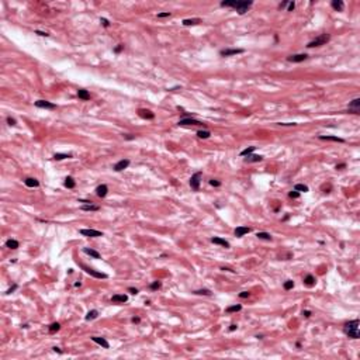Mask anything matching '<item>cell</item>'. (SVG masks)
Here are the masks:
<instances>
[{
	"mask_svg": "<svg viewBox=\"0 0 360 360\" xmlns=\"http://www.w3.org/2000/svg\"><path fill=\"white\" fill-rule=\"evenodd\" d=\"M359 319H353L349 321L343 325V332L352 339H359L360 338V332H359Z\"/></svg>",
	"mask_w": 360,
	"mask_h": 360,
	"instance_id": "obj_1",
	"label": "cell"
},
{
	"mask_svg": "<svg viewBox=\"0 0 360 360\" xmlns=\"http://www.w3.org/2000/svg\"><path fill=\"white\" fill-rule=\"evenodd\" d=\"M331 40V35L329 34H322L319 37H316L315 40H312L311 42H308V48H314V46H321V45H325Z\"/></svg>",
	"mask_w": 360,
	"mask_h": 360,
	"instance_id": "obj_2",
	"label": "cell"
},
{
	"mask_svg": "<svg viewBox=\"0 0 360 360\" xmlns=\"http://www.w3.org/2000/svg\"><path fill=\"white\" fill-rule=\"evenodd\" d=\"M252 6V1L251 0H243V1H235V6H234V9L238 11V14H245L248 9Z\"/></svg>",
	"mask_w": 360,
	"mask_h": 360,
	"instance_id": "obj_3",
	"label": "cell"
},
{
	"mask_svg": "<svg viewBox=\"0 0 360 360\" xmlns=\"http://www.w3.org/2000/svg\"><path fill=\"white\" fill-rule=\"evenodd\" d=\"M82 269L87 273V274L96 277V279H107V274H106V273L97 272V270H94V269H92V267H87V266H85V264H82Z\"/></svg>",
	"mask_w": 360,
	"mask_h": 360,
	"instance_id": "obj_4",
	"label": "cell"
},
{
	"mask_svg": "<svg viewBox=\"0 0 360 360\" xmlns=\"http://www.w3.org/2000/svg\"><path fill=\"white\" fill-rule=\"evenodd\" d=\"M201 172H197L194 175L191 176V179H190V186H191V189L193 190H198L200 189V182H201Z\"/></svg>",
	"mask_w": 360,
	"mask_h": 360,
	"instance_id": "obj_5",
	"label": "cell"
},
{
	"mask_svg": "<svg viewBox=\"0 0 360 360\" xmlns=\"http://www.w3.org/2000/svg\"><path fill=\"white\" fill-rule=\"evenodd\" d=\"M80 234L83 236H90V238H97V236H103V232L97 231V229H80Z\"/></svg>",
	"mask_w": 360,
	"mask_h": 360,
	"instance_id": "obj_6",
	"label": "cell"
},
{
	"mask_svg": "<svg viewBox=\"0 0 360 360\" xmlns=\"http://www.w3.org/2000/svg\"><path fill=\"white\" fill-rule=\"evenodd\" d=\"M35 107H38V109H46V110L56 109V106H55L54 103L46 101V100H37V101H35Z\"/></svg>",
	"mask_w": 360,
	"mask_h": 360,
	"instance_id": "obj_7",
	"label": "cell"
},
{
	"mask_svg": "<svg viewBox=\"0 0 360 360\" xmlns=\"http://www.w3.org/2000/svg\"><path fill=\"white\" fill-rule=\"evenodd\" d=\"M245 49H240V48H229V49H222L219 54L221 56H231V55H238V54H243Z\"/></svg>",
	"mask_w": 360,
	"mask_h": 360,
	"instance_id": "obj_8",
	"label": "cell"
},
{
	"mask_svg": "<svg viewBox=\"0 0 360 360\" xmlns=\"http://www.w3.org/2000/svg\"><path fill=\"white\" fill-rule=\"evenodd\" d=\"M138 115L143 118V120H153L155 118V114H153L151 110H146V109H139L138 110Z\"/></svg>",
	"mask_w": 360,
	"mask_h": 360,
	"instance_id": "obj_9",
	"label": "cell"
},
{
	"mask_svg": "<svg viewBox=\"0 0 360 360\" xmlns=\"http://www.w3.org/2000/svg\"><path fill=\"white\" fill-rule=\"evenodd\" d=\"M128 166H130V159H121L120 162H117V163L114 165V170L115 172H121V170L127 169Z\"/></svg>",
	"mask_w": 360,
	"mask_h": 360,
	"instance_id": "obj_10",
	"label": "cell"
},
{
	"mask_svg": "<svg viewBox=\"0 0 360 360\" xmlns=\"http://www.w3.org/2000/svg\"><path fill=\"white\" fill-rule=\"evenodd\" d=\"M349 113H353V114L360 113V98H355L349 104Z\"/></svg>",
	"mask_w": 360,
	"mask_h": 360,
	"instance_id": "obj_11",
	"label": "cell"
},
{
	"mask_svg": "<svg viewBox=\"0 0 360 360\" xmlns=\"http://www.w3.org/2000/svg\"><path fill=\"white\" fill-rule=\"evenodd\" d=\"M307 58H308V55L307 54H297V55H290L288 58H287V61L288 62H303V61H305Z\"/></svg>",
	"mask_w": 360,
	"mask_h": 360,
	"instance_id": "obj_12",
	"label": "cell"
},
{
	"mask_svg": "<svg viewBox=\"0 0 360 360\" xmlns=\"http://www.w3.org/2000/svg\"><path fill=\"white\" fill-rule=\"evenodd\" d=\"M203 122L198 120H194V118H182L179 121V125H201Z\"/></svg>",
	"mask_w": 360,
	"mask_h": 360,
	"instance_id": "obj_13",
	"label": "cell"
},
{
	"mask_svg": "<svg viewBox=\"0 0 360 360\" xmlns=\"http://www.w3.org/2000/svg\"><path fill=\"white\" fill-rule=\"evenodd\" d=\"M111 301L115 303V304H124V303L128 301V297L125 294H115V295L111 297Z\"/></svg>",
	"mask_w": 360,
	"mask_h": 360,
	"instance_id": "obj_14",
	"label": "cell"
},
{
	"mask_svg": "<svg viewBox=\"0 0 360 360\" xmlns=\"http://www.w3.org/2000/svg\"><path fill=\"white\" fill-rule=\"evenodd\" d=\"M321 141H333V142H340V143H343L345 139H342V138H339V137H335V135H319L318 137Z\"/></svg>",
	"mask_w": 360,
	"mask_h": 360,
	"instance_id": "obj_15",
	"label": "cell"
},
{
	"mask_svg": "<svg viewBox=\"0 0 360 360\" xmlns=\"http://www.w3.org/2000/svg\"><path fill=\"white\" fill-rule=\"evenodd\" d=\"M107 193H109V187L106 184H100L97 189H96V194H97L98 197H101V198L107 196Z\"/></svg>",
	"mask_w": 360,
	"mask_h": 360,
	"instance_id": "obj_16",
	"label": "cell"
},
{
	"mask_svg": "<svg viewBox=\"0 0 360 360\" xmlns=\"http://www.w3.org/2000/svg\"><path fill=\"white\" fill-rule=\"evenodd\" d=\"M92 340H93V342H96V343H98L100 346H103L104 349H109V348H110L109 342H107L104 338H100V336H92Z\"/></svg>",
	"mask_w": 360,
	"mask_h": 360,
	"instance_id": "obj_17",
	"label": "cell"
},
{
	"mask_svg": "<svg viewBox=\"0 0 360 360\" xmlns=\"http://www.w3.org/2000/svg\"><path fill=\"white\" fill-rule=\"evenodd\" d=\"M251 232V228H248V227H238V228L235 229V236H243V235H246V234H249Z\"/></svg>",
	"mask_w": 360,
	"mask_h": 360,
	"instance_id": "obj_18",
	"label": "cell"
},
{
	"mask_svg": "<svg viewBox=\"0 0 360 360\" xmlns=\"http://www.w3.org/2000/svg\"><path fill=\"white\" fill-rule=\"evenodd\" d=\"M24 184L27 186V187H38V186H40V182H38L37 179H34V177H27V179L24 180Z\"/></svg>",
	"mask_w": 360,
	"mask_h": 360,
	"instance_id": "obj_19",
	"label": "cell"
},
{
	"mask_svg": "<svg viewBox=\"0 0 360 360\" xmlns=\"http://www.w3.org/2000/svg\"><path fill=\"white\" fill-rule=\"evenodd\" d=\"M262 159H263V156H260V155H248V158L245 159V162L255 163V162H260Z\"/></svg>",
	"mask_w": 360,
	"mask_h": 360,
	"instance_id": "obj_20",
	"label": "cell"
},
{
	"mask_svg": "<svg viewBox=\"0 0 360 360\" xmlns=\"http://www.w3.org/2000/svg\"><path fill=\"white\" fill-rule=\"evenodd\" d=\"M77 97L82 98V100H90V93L85 89H79L77 90Z\"/></svg>",
	"mask_w": 360,
	"mask_h": 360,
	"instance_id": "obj_21",
	"label": "cell"
},
{
	"mask_svg": "<svg viewBox=\"0 0 360 360\" xmlns=\"http://www.w3.org/2000/svg\"><path fill=\"white\" fill-rule=\"evenodd\" d=\"M211 242L215 243V245H221L224 248H229V242L225 239H221V238H211Z\"/></svg>",
	"mask_w": 360,
	"mask_h": 360,
	"instance_id": "obj_22",
	"label": "cell"
},
{
	"mask_svg": "<svg viewBox=\"0 0 360 360\" xmlns=\"http://www.w3.org/2000/svg\"><path fill=\"white\" fill-rule=\"evenodd\" d=\"M332 7L335 9L336 11H342L343 10V7H345V4H343V1L342 0H332Z\"/></svg>",
	"mask_w": 360,
	"mask_h": 360,
	"instance_id": "obj_23",
	"label": "cell"
},
{
	"mask_svg": "<svg viewBox=\"0 0 360 360\" xmlns=\"http://www.w3.org/2000/svg\"><path fill=\"white\" fill-rule=\"evenodd\" d=\"M315 277L312 276V274H307L305 276V279H304V283H305V286H308V287H312V286H315Z\"/></svg>",
	"mask_w": 360,
	"mask_h": 360,
	"instance_id": "obj_24",
	"label": "cell"
},
{
	"mask_svg": "<svg viewBox=\"0 0 360 360\" xmlns=\"http://www.w3.org/2000/svg\"><path fill=\"white\" fill-rule=\"evenodd\" d=\"M83 252H85L86 255H89V256L94 258V259H100V258H101V256H100V253H98L97 251H94V249H89V248H85V249H83Z\"/></svg>",
	"mask_w": 360,
	"mask_h": 360,
	"instance_id": "obj_25",
	"label": "cell"
},
{
	"mask_svg": "<svg viewBox=\"0 0 360 360\" xmlns=\"http://www.w3.org/2000/svg\"><path fill=\"white\" fill-rule=\"evenodd\" d=\"M198 23H201V20L200 18H186V20H183V25H196V24H198Z\"/></svg>",
	"mask_w": 360,
	"mask_h": 360,
	"instance_id": "obj_26",
	"label": "cell"
},
{
	"mask_svg": "<svg viewBox=\"0 0 360 360\" xmlns=\"http://www.w3.org/2000/svg\"><path fill=\"white\" fill-rule=\"evenodd\" d=\"M18 245H20V243H18L16 239H9L7 242H6V246H7L9 249H17V248H18Z\"/></svg>",
	"mask_w": 360,
	"mask_h": 360,
	"instance_id": "obj_27",
	"label": "cell"
},
{
	"mask_svg": "<svg viewBox=\"0 0 360 360\" xmlns=\"http://www.w3.org/2000/svg\"><path fill=\"white\" fill-rule=\"evenodd\" d=\"M98 316V311L97 309H92L89 311V314L86 315V321H92V319H96Z\"/></svg>",
	"mask_w": 360,
	"mask_h": 360,
	"instance_id": "obj_28",
	"label": "cell"
},
{
	"mask_svg": "<svg viewBox=\"0 0 360 360\" xmlns=\"http://www.w3.org/2000/svg\"><path fill=\"white\" fill-rule=\"evenodd\" d=\"M256 236H258L259 239L272 240V235H270V234H267V232H258V234H256Z\"/></svg>",
	"mask_w": 360,
	"mask_h": 360,
	"instance_id": "obj_29",
	"label": "cell"
},
{
	"mask_svg": "<svg viewBox=\"0 0 360 360\" xmlns=\"http://www.w3.org/2000/svg\"><path fill=\"white\" fill-rule=\"evenodd\" d=\"M83 211H98L100 207L98 206H93V204H85L83 207H82Z\"/></svg>",
	"mask_w": 360,
	"mask_h": 360,
	"instance_id": "obj_30",
	"label": "cell"
},
{
	"mask_svg": "<svg viewBox=\"0 0 360 360\" xmlns=\"http://www.w3.org/2000/svg\"><path fill=\"white\" fill-rule=\"evenodd\" d=\"M75 184H76V183H75V180H73V177H70V176H68V177H66V179H65V186H66V187H68V189H73V187H75Z\"/></svg>",
	"mask_w": 360,
	"mask_h": 360,
	"instance_id": "obj_31",
	"label": "cell"
},
{
	"mask_svg": "<svg viewBox=\"0 0 360 360\" xmlns=\"http://www.w3.org/2000/svg\"><path fill=\"white\" fill-rule=\"evenodd\" d=\"M66 158H72L70 153H55L54 159L55 161H62V159H66Z\"/></svg>",
	"mask_w": 360,
	"mask_h": 360,
	"instance_id": "obj_32",
	"label": "cell"
},
{
	"mask_svg": "<svg viewBox=\"0 0 360 360\" xmlns=\"http://www.w3.org/2000/svg\"><path fill=\"white\" fill-rule=\"evenodd\" d=\"M197 137H198V138H201V139H207V138L211 137V132L207 131V130H204V131H198V132H197Z\"/></svg>",
	"mask_w": 360,
	"mask_h": 360,
	"instance_id": "obj_33",
	"label": "cell"
},
{
	"mask_svg": "<svg viewBox=\"0 0 360 360\" xmlns=\"http://www.w3.org/2000/svg\"><path fill=\"white\" fill-rule=\"evenodd\" d=\"M59 329H61V324H59V322H54V324H51V325H49V332H51V333L58 332Z\"/></svg>",
	"mask_w": 360,
	"mask_h": 360,
	"instance_id": "obj_34",
	"label": "cell"
},
{
	"mask_svg": "<svg viewBox=\"0 0 360 360\" xmlns=\"http://www.w3.org/2000/svg\"><path fill=\"white\" fill-rule=\"evenodd\" d=\"M240 309H242V305H240V304H236V305L228 307L225 311H227V312H238V311H240Z\"/></svg>",
	"mask_w": 360,
	"mask_h": 360,
	"instance_id": "obj_35",
	"label": "cell"
},
{
	"mask_svg": "<svg viewBox=\"0 0 360 360\" xmlns=\"http://www.w3.org/2000/svg\"><path fill=\"white\" fill-rule=\"evenodd\" d=\"M294 190H295V191H298V193H300V191H304V193H305V191H308V186L298 183V184L294 186Z\"/></svg>",
	"mask_w": 360,
	"mask_h": 360,
	"instance_id": "obj_36",
	"label": "cell"
},
{
	"mask_svg": "<svg viewBox=\"0 0 360 360\" xmlns=\"http://www.w3.org/2000/svg\"><path fill=\"white\" fill-rule=\"evenodd\" d=\"M253 151H255V146H249V148H246V149H243V151L240 152V156H246V155H251Z\"/></svg>",
	"mask_w": 360,
	"mask_h": 360,
	"instance_id": "obj_37",
	"label": "cell"
},
{
	"mask_svg": "<svg viewBox=\"0 0 360 360\" xmlns=\"http://www.w3.org/2000/svg\"><path fill=\"white\" fill-rule=\"evenodd\" d=\"M283 287H284V290H291V288L294 287V281H293V280H287V281L284 283Z\"/></svg>",
	"mask_w": 360,
	"mask_h": 360,
	"instance_id": "obj_38",
	"label": "cell"
},
{
	"mask_svg": "<svg viewBox=\"0 0 360 360\" xmlns=\"http://www.w3.org/2000/svg\"><path fill=\"white\" fill-rule=\"evenodd\" d=\"M162 287V283L159 281V280H156V281H153L152 284H151V290H159Z\"/></svg>",
	"mask_w": 360,
	"mask_h": 360,
	"instance_id": "obj_39",
	"label": "cell"
},
{
	"mask_svg": "<svg viewBox=\"0 0 360 360\" xmlns=\"http://www.w3.org/2000/svg\"><path fill=\"white\" fill-rule=\"evenodd\" d=\"M194 293H196V294H200V295H211V291L207 290V288H204V290H196Z\"/></svg>",
	"mask_w": 360,
	"mask_h": 360,
	"instance_id": "obj_40",
	"label": "cell"
},
{
	"mask_svg": "<svg viewBox=\"0 0 360 360\" xmlns=\"http://www.w3.org/2000/svg\"><path fill=\"white\" fill-rule=\"evenodd\" d=\"M221 6L222 7H234L235 1H221Z\"/></svg>",
	"mask_w": 360,
	"mask_h": 360,
	"instance_id": "obj_41",
	"label": "cell"
},
{
	"mask_svg": "<svg viewBox=\"0 0 360 360\" xmlns=\"http://www.w3.org/2000/svg\"><path fill=\"white\" fill-rule=\"evenodd\" d=\"M288 197H290V198H298V197H300V193L295 191V190L294 191H290V193H288Z\"/></svg>",
	"mask_w": 360,
	"mask_h": 360,
	"instance_id": "obj_42",
	"label": "cell"
},
{
	"mask_svg": "<svg viewBox=\"0 0 360 360\" xmlns=\"http://www.w3.org/2000/svg\"><path fill=\"white\" fill-rule=\"evenodd\" d=\"M172 14L169 13V11H165V13H159L158 14V18H165V17H170Z\"/></svg>",
	"mask_w": 360,
	"mask_h": 360,
	"instance_id": "obj_43",
	"label": "cell"
},
{
	"mask_svg": "<svg viewBox=\"0 0 360 360\" xmlns=\"http://www.w3.org/2000/svg\"><path fill=\"white\" fill-rule=\"evenodd\" d=\"M210 184L214 186V187H219V186H221V182H219V180H214V179H212V180H210Z\"/></svg>",
	"mask_w": 360,
	"mask_h": 360,
	"instance_id": "obj_44",
	"label": "cell"
},
{
	"mask_svg": "<svg viewBox=\"0 0 360 360\" xmlns=\"http://www.w3.org/2000/svg\"><path fill=\"white\" fill-rule=\"evenodd\" d=\"M249 295H251L249 291H242V293H239V298H248Z\"/></svg>",
	"mask_w": 360,
	"mask_h": 360,
	"instance_id": "obj_45",
	"label": "cell"
},
{
	"mask_svg": "<svg viewBox=\"0 0 360 360\" xmlns=\"http://www.w3.org/2000/svg\"><path fill=\"white\" fill-rule=\"evenodd\" d=\"M100 23H101L104 27H110V21L109 20H106V18H100Z\"/></svg>",
	"mask_w": 360,
	"mask_h": 360,
	"instance_id": "obj_46",
	"label": "cell"
},
{
	"mask_svg": "<svg viewBox=\"0 0 360 360\" xmlns=\"http://www.w3.org/2000/svg\"><path fill=\"white\" fill-rule=\"evenodd\" d=\"M294 7H295L294 1H290V3H288V9H287V11H293L294 10Z\"/></svg>",
	"mask_w": 360,
	"mask_h": 360,
	"instance_id": "obj_47",
	"label": "cell"
},
{
	"mask_svg": "<svg viewBox=\"0 0 360 360\" xmlns=\"http://www.w3.org/2000/svg\"><path fill=\"white\" fill-rule=\"evenodd\" d=\"M7 122H9V125H16V120L11 117H7Z\"/></svg>",
	"mask_w": 360,
	"mask_h": 360,
	"instance_id": "obj_48",
	"label": "cell"
},
{
	"mask_svg": "<svg viewBox=\"0 0 360 360\" xmlns=\"http://www.w3.org/2000/svg\"><path fill=\"white\" fill-rule=\"evenodd\" d=\"M128 291H130L131 294H134V295L138 294V290H137V288H134V287H130V288H128Z\"/></svg>",
	"mask_w": 360,
	"mask_h": 360,
	"instance_id": "obj_49",
	"label": "cell"
},
{
	"mask_svg": "<svg viewBox=\"0 0 360 360\" xmlns=\"http://www.w3.org/2000/svg\"><path fill=\"white\" fill-rule=\"evenodd\" d=\"M131 321L134 322V324H139V322H141V318H138V316H134Z\"/></svg>",
	"mask_w": 360,
	"mask_h": 360,
	"instance_id": "obj_50",
	"label": "cell"
},
{
	"mask_svg": "<svg viewBox=\"0 0 360 360\" xmlns=\"http://www.w3.org/2000/svg\"><path fill=\"white\" fill-rule=\"evenodd\" d=\"M35 34H38V35H41V37H48V35H49L48 33H44V31H35Z\"/></svg>",
	"mask_w": 360,
	"mask_h": 360,
	"instance_id": "obj_51",
	"label": "cell"
},
{
	"mask_svg": "<svg viewBox=\"0 0 360 360\" xmlns=\"http://www.w3.org/2000/svg\"><path fill=\"white\" fill-rule=\"evenodd\" d=\"M16 288H17V284H14V286H13L11 288H9V290H7V294H11V293H13V291H14Z\"/></svg>",
	"mask_w": 360,
	"mask_h": 360,
	"instance_id": "obj_52",
	"label": "cell"
},
{
	"mask_svg": "<svg viewBox=\"0 0 360 360\" xmlns=\"http://www.w3.org/2000/svg\"><path fill=\"white\" fill-rule=\"evenodd\" d=\"M122 48H124V45H121V44H120L118 46H117V48H115V49H114V51H115V52H120V51L122 49Z\"/></svg>",
	"mask_w": 360,
	"mask_h": 360,
	"instance_id": "obj_53",
	"label": "cell"
},
{
	"mask_svg": "<svg viewBox=\"0 0 360 360\" xmlns=\"http://www.w3.org/2000/svg\"><path fill=\"white\" fill-rule=\"evenodd\" d=\"M287 4H288V1H283V3H281V4L279 6V7H280V9H284V7H286Z\"/></svg>",
	"mask_w": 360,
	"mask_h": 360,
	"instance_id": "obj_54",
	"label": "cell"
},
{
	"mask_svg": "<svg viewBox=\"0 0 360 360\" xmlns=\"http://www.w3.org/2000/svg\"><path fill=\"white\" fill-rule=\"evenodd\" d=\"M236 328H238V327H236V325H235V324H232V325H231V327H229V331H231V332H232V331H235V329H236Z\"/></svg>",
	"mask_w": 360,
	"mask_h": 360,
	"instance_id": "obj_55",
	"label": "cell"
},
{
	"mask_svg": "<svg viewBox=\"0 0 360 360\" xmlns=\"http://www.w3.org/2000/svg\"><path fill=\"white\" fill-rule=\"evenodd\" d=\"M345 166H346V165H345V163H340V165H336V169H343V167H345Z\"/></svg>",
	"mask_w": 360,
	"mask_h": 360,
	"instance_id": "obj_56",
	"label": "cell"
},
{
	"mask_svg": "<svg viewBox=\"0 0 360 360\" xmlns=\"http://www.w3.org/2000/svg\"><path fill=\"white\" fill-rule=\"evenodd\" d=\"M303 314H304V315H305L307 318H308V316H311V312H309V311H304Z\"/></svg>",
	"mask_w": 360,
	"mask_h": 360,
	"instance_id": "obj_57",
	"label": "cell"
},
{
	"mask_svg": "<svg viewBox=\"0 0 360 360\" xmlns=\"http://www.w3.org/2000/svg\"><path fill=\"white\" fill-rule=\"evenodd\" d=\"M54 350L55 352H58V353H61V349H59V348H54Z\"/></svg>",
	"mask_w": 360,
	"mask_h": 360,
	"instance_id": "obj_58",
	"label": "cell"
}]
</instances>
